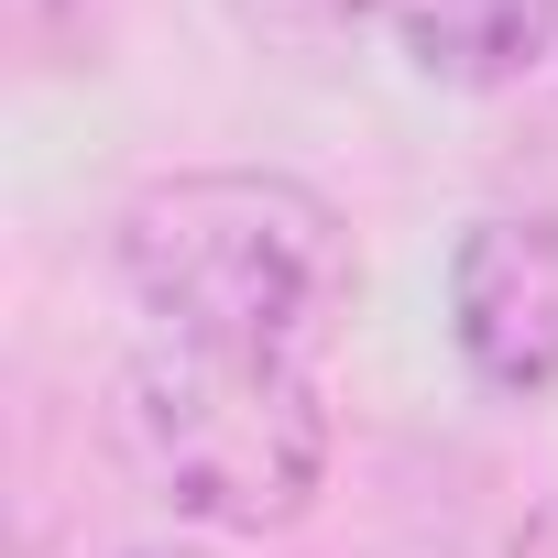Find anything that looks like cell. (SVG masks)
I'll return each instance as SVG.
<instances>
[{"label": "cell", "mask_w": 558, "mask_h": 558, "mask_svg": "<svg viewBox=\"0 0 558 558\" xmlns=\"http://www.w3.org/2000/svg\"><path fill=\"white\" fill-rule=\"evenodd\" d=\"M121 274L165 318V340L274 351V362H318V340L351 318V286H362L340 208L274 165L154 175L121 208Z\"/></svg>", "instance_id": "cell-1"}, {"label": "cell", "mask_w": 558, "mask_h": 558, "mask_svg": "<svg viewBox=\"0 0 558 558\" xmlns=\"http://www.w3.org/2000/svg\"><path fill=\"white\" fill-rule=\"evenodd\" d=\"M121 449L154 504L263 536V525H296L307 493L329 482V405L307 362L165 340L121 373Z\"/></svg>", "instance_id": "cell-2"}, {"label": "cell", "mask_w": 558, "mask_h": 558, "mask_svg": "<svg viewBox=\"0 0 558 558\" xmlns=\"http://www.w3.org/2000/svg\"><path fill=\"white\" fill-rule=\"evenodd\" d=\"M449 340L493 395H547L558 384V219L547 208H504V219L460 230Z\"/></svg>", "instance_id": "cell-3"}, {"label": "cell", "mask_w": 558, "mask_h": 558, "mask_svg": "<svg viewBox=\"0 0 558 558\" xmlns=\"http://www.w3.org/2000/svg\"><path fill=\"white\" fill-rule=\"evenodd\" d=\"M416 77L438 88H514L558 45V0H384Z\"/></svg>", "instance_id": "cell-4"}, {"label": "cell", "mask_w": 558, "mask_h": 558, "mask_svg": "<svg viewBox=\"0 0 558 558\" xmlns=\"http://www.w3.org/2000/svg\"><path fill=\"white\" fill-rule=\"evenodd\" d=\"M514 558H558V493H547V504L514 525Z\"/></svg>", "instance_id": "cell-5"}, {"label": "cell", "mask_w": 558, "mask_h": 558, "mask_svg": "<svg viewBox=\"0 0 558 558\" xmlns=\"http://www.w3.org/2000/svg\"><path fill=\"white\" fill-rule=\"evenodd\" d=\"M132 558H208V547H132Z\"/></svg>", "instance_id": "cell-6"}]
</instances>
